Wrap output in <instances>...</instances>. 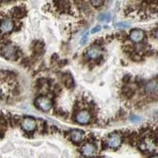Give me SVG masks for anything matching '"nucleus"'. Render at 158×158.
<instances>
[{"label": "nucleus", "mask_w": 158, "mask_h": 158, "mask_svg": "<svg viewBox=\"0 0 158 158\" xmlns=\"http://www.w3.org/2000/svg\"><path fill=\"white\" fill-rule=\"evenodd\" d=\"M1 55L6 59H14L17 56V49L11 44L5 45L1 49Z\"/></svg>", "instance_id": "f257e3e1"}, {"label": "nucleus", "mask_w": 158, "mask_h": 158, "mask_svg": "<svg viewBox=\"0 0 158 158\" xmlns=\"http://www.w3.org/2000/svg\"><path fill=\"white\" fill-rule=\"evenodd\" d=\"M36 106L44 111H48L52 109V102L48 98L45 97H40L36 101Z\"/></svg>", "instance_id": "f03ea898"}, {"label": "nucleus", "mask_w": 158, "mask_h": 158, "mask_svg": "<svg viewBox=\"0 0 158 158\" xmlns=\"http://www.w3.org/2000/svg\"><path fill=\"white\" fill-rule=\"evenodd\" d=\"M75 120L77 123L81 125H85L89 123L91 120V115L88 111H79L76 115Z\"/></svg>", "instance_id": "7ed1b4c3"}, {"label": "nucleus", "mask_w": 158, "mask_h": 158, "mask_svg": "<svg viewBox=\"0 0 158 158\" xmlns=\"http://www.w3.org/2000/svg\"><path fill=\"white\" fill-rule=\"evenodd\" d=\"M122 138L118 134H111L108 139V146L111 148H118L121 145Z\"/></svg>", "instance_id": "20e7f679"}, {"label": "nucleus", "mask_w": 158, "mask_h": 158, "mask_svg": "<svg viewBox=\"0 0 158 158\" xmlns=\"http://www.w3.org/2000/svg\"><path fill=\"white\" fill-rule=\"evenodd\" d=\"M22 127L26 131H33L36 127V123L33 118H25L22 120Z\"/></svg>", "instance_id": "39448f33"}, {"label": "nucleus", "mask_w": 158, "mask_h": 158, "mask_svg": "<svg viewBox=\"0 0 158 158\" xmlns=\"http://www.w3.org/2000/svg\"><path fill=\"white\" fill-rule=\"evenodd\" d=\"M145 37V32L142 29H135L132 30L130 33V38L132 41L135 43H139Z\"/></svg>", "instance_id": "423d86ee"}, {"label": "nucleus", "mask_w": 158, "mask_h": 158, "mask_svg": "<svg viewBox=\"0 0 158 158\" xmlns=\"http://www.w3.org/2000/svg\"><path fill=\"white\" fill-rule=\"evenodd\" d=\"M14 29V22L10 19H5L0 23V31L2 33H8Z\"/></svg>", "instance_id": "0eeeda50"}, {"label": "nucleus", "mask_w": 158, "mask_h": 158, "mask_svg": "<svg viewBox=\"0 0 158 158\" xmlns=\"http://www.w3.org/2000/svg\"><path fill=\"white\" fill-rule=\"evenodd\" d=\"M101 53H102V51H101V48L98 46H94L87 51L86 56L90 59H97V58L101 56Z\"/></svg>", "instance_id": "6e6552de"}, {"label": "nucleus", "mask_w": 158, "mask_h": 158, "mask_svg": "<svg viewBox=\"0 0 158 158\" xmlns=\"http://www.w3.org/2000/svg\"><path fill=\"white\" fill-rule=\"evenodd\" d=\"M96 150H97V148L94 144L92 143L85 144L82 147L83 155L87 156V157H91V156H94L96 153Z\"/></svg>", "instance_id": "1a4fd4ad"}, {"label": "nucleus", "mask_w": 158, "mask_h": 158, "mask_svg": "<svg viewBox=\"0 0 158 158\" xmlns=\"http://www.w3.org/2000/svg\"><path fill=\"white\" fill-rule=\"evenodd\" d=\"M71 140L74 142H80L84 139L85 133L80 130H74L70 134Z\"/></svg>", "instance_id": "9d476101"}, {"label": "nucleus", "mask_w": 158, "mask_h": 158, "mask_svg": "<svg viewBox=\"0 0 158 158\" xmlns=\"http://www.w3.org/2000/svg\"><path fill=\"white\" fill-rule=\"evenodd\" d=\"M55 3L56 4L57 7L59 10H61L64 12L70 10V3L69 0H55Z\"/></svg>", "instance_id": "9b49d317"}, {"label": "nucleus", "mask_w": 158, "mask_h": 158, "mask_svg": "<svg viewBox=\"0 0 158 158\" xmlns=\"http://www.w3.org/2000/svg\"><path fill=\"white\" fill-rule=\"evenodd\" d=\"M156 89H157V81L156 80H153V81L148 82L146 84V87H145V90L148 94L154 93V92L156 91Z\"/></svg>", "instance_id": "f8f14e48"}, {"label": "nucleus", "mask_w": 158, "mask_h": 158, "mask_svg": "<svg viewBox=\"0 0 158 158\" xmlns=\"http://www.w3.org/2000/svg\"><path fill=\"white\" fill-rule=\"evenodd\" d=\"M13 14H14L15 16L18 17V18H22L25 15V10L22 7L18 6V7L14 8V10H13Z\"/></svg>", "instance_id": "ddd939ff"}, {"label": "nucleus", "mask_w": 158, "mask_h": 158, "mask_svg": "<svg viewBox=\"0 0 158 158\" xmlns=\"http://www.w3.org/2000/svg\"><path fill=\"white\" fill-rule=\"evenodd\" d=\"M130 24L127 23V22H117L116 24L115 25V27L117 28V29H128L130 28Z\"/></svg>", "instance_id": "4468645a"}, {"label": "nucleus", "mask_w": 158, "mask_h": 158, "mask_svg": "<svg viewBox=\"0 0 158 158\" xmlns=\"http://www.w3.org/2000/svg\"><path fill=\"white\" fill-rule=\"evenodd\" d=\"M110 19H111V15L109 13L108 14H101L98 17V20L101 22H109Z\"/></svg>", "instance_id": "2eb2a0df"}, {"label": "nucleus", "mask_w": 158, "mask_h": 158, "mask_svg": "<svg viewBox=\"0 0 158 158\" xmlns=\"http://www.w3.org/2000/svg\"><path fill=\"white\" fill-rule=\"evenodd\" d=\"M63 82H64L65 85L67 87H72L74 85V82H73V80H72L71 77L70 76H66L64 77V80H63Z\"/></svg>", "instance_id": "dca6fc26"}, {"label": "nucleus", "mask_w": 158, "mask_h": 158, "mask_svg": "<svg viewBox=\"0 0 158 158\" xmlns=\"http://www.w3.org/2000/svg\"><path fill=\"white\" fill-rule=\"evenodd\" d=\"M90 2L95 7H99L104 3V0H90Z\"/></svg>", "instance_id": "f3484780"}, {"label": "nucleus", "mask_w": 158, "mask_h": 158, "mask_svg": "<svg viewBox=\"0 0 158 158\" xmlns=\"http://www.w3.org/2000/svg\"><path fill=\"white\" fill-rule=\"evenodd\" d=\"M131 122L133 123H139L142 121V118L139 116H137V115H132L131 117Z\"/></svg>", "instance_id": "a211bd4d"}, {"label": "nucleus", "mask_w": 158, "mask_h": 158, "mask_svg": "<svg viewBox=\"0 0 158 158\" xmlns=\"http://www.w3.org/2000/svg\"><path fill=\"white\" fill-rule=\"evenodd\" d=\"M88 37H89V33H86V34H85L84 36H82V38H81V44H85L87 42V40H88Z\"/></svg>", "instance_id": "6ab92c4d"}, {"label": "nucleus", "mask_w": 158, "mask_h": 158, "mask_svg": "<svg viewBox=\"0 0 158 158\" xmlns=\"http://www.w3.org/2000/svg\"><path fill=\"white\" fill-rule=\"evenodd\" d=\"M101 25H97V26H96V27H94V29H92V30H91V33H92V34L97 33V32H99V31H101Z\"/></svg>", "instance_id": "aec40b11"}, {"label": "nucleus", "mask_w": 158, "mask_h": 158, "mask_svg": "<svg viewBox=\"0 0 158 158\" xmlns=\"http://www.w3.org/2000/svg\"><path fill=\"white\" fill-rule=\"evenodd\" d=\"M151 158H158V157H157V156H156V155H155V156H152V157H151Z\"/></svg>", "instance_id": "412c9836"}, {"label": "nucleus", "mask_w": 158, "mask_h": 158, "mask_svg": "<svg viewBox=\"0 0 158 158\" xmlns=\"http://www.w3.org/2000/svg\"><path fill=\"white\" fill-rule=\"evenodd\" d=\"M0 1H4V2H6V1H9V0H0Z\"/></svg>", "instance_id": "4be33fe9"}, {"label": "nucleus", "mask_w": 158, "mask_h": 158, "mask_svg": "<svg viewBox=\"0 0 158 158\" xmlns=\"http://www.w3.org/2000/svg\"><path fill=\"white\" fill-rule=\"evenodd\" d=\"M1 94H2V91H1V89H0V96H1Z\"/></svg>", "instance_id": "5701e85b"}]
</instances>
